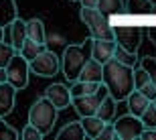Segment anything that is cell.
Listing matches in <instances>:
<instances>
[{"instance_id": "obj_21", "label": "cell", "mask_w": 156, "mask_h": 140, "mask_svg": "<svg viewBox=\"0 0 156 140\" xmlns=\"http://www.w3.org/2000/svg\"><path fill=\"white\" fill-rule=\"evenodd\" d=\"M57 138L59 140H81L85 138V132H83V128H81V122H69L65 124L63 128L57 132Z\"/></svg>"}, {"instance_id": "obj_33", "label": "cell", "mask_w": 156, "mask_h": 140, "mask_svg": "<svg viewBox=\"0 0 156 140\" xmlns=\"http://www.w3.org/2000/svg\"><path fill=\"white\" fill-rule=\"evenodd\" d=\"M140 138L142 140H156V128H144L140 132Z\"/></svg>"}, {"instance_id": "obj_30", "label": "cell", "mask_w": 156, "mask_h": 140, "mask_svg": "<svg viewBox=\"0 0 156 140\" xmlns=\"http://www.w3.org/2000/svg\"><path fill=\"white\" fill-rule=\"evenodd\" d=\"M16 138H18V132L10 124L4 122V118H0V140H16Z\"/></svg>"}, {"instance_id": "obj_29", "label": "cell", "mask_w": 156, "mask_h": 140, "mask_svg": "<svg viewBox=\"0 0 156 140\" xmlns=\"http://www.w3.org/2000/svg\"><path fill=\"white\" fill-rule=\"evenodd\" d=\"M140 67H144L146 69V73L150 75V79L154 81V85H156V59L154 57H142L140 59Z\"/></svg>"}, {"instance_id": "obj_26", "label": "cell", "mask_w": 156, "mask_h": 140, "mask_svg": "<svg viewBox=\"0 0 156 140\" xmlns=\"http://www.w3.org/2000/svg\"><path fill=\"white\" fill-rule=\"evenodd\" d=\"M95 8H99L104 14H120L124 12V0H98Z\"/></svg>"}, {"instance_id": "obj_23", "label": "cell", "mask_w": 156, "mask_h": 140, "mask_svg": "<svg viewBox=\"0 0 156 140\" xmlns=\"http://www.w3.org/2000/svg\"><path fill=\"white\" fill-rule=\"evenodd\" d=\"M124 10L132 12V14H146V12L154 10V4L150 0H126L124 2Z\"/></svg>"}, {"instance_id": "obj_28", "label": "cell", "mask_w": 156, "mask_h": 140, "mask_svg": "<svg viewBox=\"0 0 156 140\" xmlns=\"http://www.w3.org/2000/svg\"><path fill=\"white\" fill-rule=\"evenodd\" d=\"M14 53H16L14 47H12L8 41L2 39V41H0V67H6V63L10 61V57L14 55Z\"/></svg>"}, {"instance_id": "obj_25", "label": "cell", "mask_w": 156, "mask_h": 140, "mask_svg": "<svg viewBox=\"0 0 156 140\" xmlns=\"http://www.w3.org/2000/svg\"><path fill=\"white\" fill-rule=\"evenodd\" d=\"M112 57L116 59V61H120V63H124V65H130V67H136V65H138V55L132 53V51H126V49L120 47V45L114 47V55H112Z\"/></svg>"}, {"instance_id": "obj_4", "label": "cell", "mask_w": 156, "mask_h": 140, "mask_svg": "<svg viewBox=\"0 0 156 140\" xmlns=\"http://www.w3.org/2000/svg\"><path fill=\"white\" fill-rule=\"evenodd\" d=\"M79 18L85 23V27L89 29L91 39H114V31L112 24L108 23L105 14L95 6H81Z\"/></svg>"}, {"instance_id": "obj_3", "label": "cell", "mask_w": 156, "mask_h": 140, "mask_svg": "<svg viewBox=\"0 0 156 140\" xmlns=\"http://www.w3.org/2000/svg\"><path fill=\"white\" fill-rule=\"evenodd\" d=\"M57 114H59V110L43 95V98L37 99L35 104H33V108L29 110V124H33L43 136H47L53 130V126H55Z\"/></svg>"}, {"instance_id": "obj_15", "label": "cell", "mask_w": 156, "mask_h": 140, "mask_svg": "<svg viewBox=\"0 0 156 140\" xmlns=\"http://www.w3.org/2000/svg\"><path fill=\"white\" fill-rule=\"evenodd\" d=\"M77 79H81V81H95V83H99V81H101V63H98L95 59L89 57L85 61V65L81 67Z\"/></svg>"}, {"instance_id": "obj_7", "label": "cell", "mask_w": 156, "mask_h": 140, "mask_svg": "<svg viewBox=\"0 0 156 140\" xmlns=\"http://www.w3.org/2000/svg\"><path fill=\"white\" fill-rule=\"evenodd\" d=\"M29 69L39 77H53V75H57L59 69H61V61H59V57L53 51L45 49L35 59L29 61Z\"/></svg>"}, {"instance_id": "obj_36", "label": "cell", "mask_w": 156, "mask_h": 140, "mask_svg": "<svg viewBox=\"0 0 156 140\" xmlns=\"http://www.w3.org/2000/svg\"><path fill=\"white\" fill-rule=\"evenodd\" d=\"M2 39H4V29L0 27V41H2Z\"/></svg>"}, {"instance_id": "obj_2", "label": "cell", "mask_w": 156, "mask_h": 140, "mask_svg": "<svg viewBox=\"0 0 156 140\" xmlns=\"http://www.w3.org/2000/svg\"><path fill=\"white\" fill-rule=\"evenodd\" d=\"M91 57V39H87L85 43L81 45H67L63 51V57L59 59L61 61V71L63 75L69 79V81H75L79 77L81 67L85 65V61Z\"/></svg>"}, {"instance_id": "obj_6", "label": "cell", "mask_w": 156, "mask_h": 140, "mask_svg": "<svg viewBox=\"0 0 156 140\" xmlns=\"http://www.w3.org/2000/svg\"><path fill=\"white\" fill-rule=\"evenodd\" d=\"M105 95H108V89H105L104 83H99V88L93 93H83V95H77V98H71V108H75V112L81 118L93 116L98 112V106L101 104V99Z\"/></svg>"}, {"instance_id": "obj_8", "label": "cell", "mask_w": 156, "mask_h": 140, "mask_svg": "<svg viewBox=\"0 0 156 140\" xmlns=\"http://www.w3.org/2000/svg\"><path fill=\"white\" fill-rule=\"evenodd\" d=\"M112 31H114L116 45L124 47L126 51L132 53L138 51L140 43H142V29L138 24H118V27H112Z\"/></svg>"}, {"instance_id": "obj_9", "label": "cell", "mask_w": 156, "mask_h": 140, "mask_svg": "<svg viewBox=\"0 0 156 140\" xmlns=\"http://www.w3.org/2000/svg\"><path fill=\"white\" fill-rule=\"evenodd\" d=\"M114 130H116L118 138L122 140H134L140 138V132L144 130V124L138 116L134 114H126V116H120L118 120H114Z\"/></svg>"}, {"instance_id": "obj_31", "label": "cell", "mask_w": 156, "mask_h": 140, "mask_svg": "<svg viewBox=\"0 0 156 140\" xmlns=\"http://www.w3.org/2000/svg\"><path fill=\"white\" fill-rule=\"evenodd\" d=\"M20 136H23L24 140H41V138H43V134H41L33 124H27V126L23 128V134H20Z\"/></svg>"}, {"instance_id": "obj_1", "label": "cell", "mask_w": 156, "mask_h": 140, "mask_svg": "<svg viewBox=\"0 0 156 140\" xmlns=\"http://www.w3.org/2000/svg\"><path fill=\"white\" fill-rule=\"evenodd\" d=\"M101 83L116 102H124L128 93L134 89V67L124 65L112 57L101 65Z\"/></svg>"}, {"instance_id": "obj_32", "label": "cell", "mask_w": 156, "mask_h": 140, "mask_svg": "<svg viewBox=\"0 0 156 140\" xmlns=\"http://www.w3.org/2000/svg\"><path fill=\"white\" fill-rule=\"evenodd\" d=\"M98 138H101V140H116L118 134H116V130H114V124H112V122H105V126L101 128V132H99Z\"/></svg>"}, {"instance_id": "obj_27", "label": "cell", "mask_w": 156, "mask_h": 140, "mask_svg": "<svg viewBox=\"0 0 156 140\" xmlns=\"http://www.w3.org/2000/svg\"><path fill=\"white\" fill-rule=\"evenodd\" d=\"M140 120L144 124V128H156V106H154V102H150L144 108V112L140 114Z\"/></svg>"}, {"instance_id": "obj_17", "label": "cell", "mask_w": 156, "mask_h": 140, "mask_svg": "<svg viewBox=\"0 0 156 140\" xmlns=\"http://www.w3.org/2000/svg\"><path fill=\"white\" fill-rule=\"evenodd\" d=\"M126 102H128V110H130V114H134V116H138V118H140V114L144 112L146 106L150 104V99L146 98V95H142L138 89H132V92L128 93Z\"/></svg>"}, {"instance_id": "obj_34", "label": "cell", "mask_w": 156, "mask_h": 140, "mask_svg": "<svg viewBox=\"0 0 156 140\" xmlns=\"http://www.w3.org/2000/svg\"><path fill=\"white\" fill-rule=\"evenodd\" d=\"M79 2H81V6H95L98 0H79Z\"/></svg>"}, {"instance_id": "obj_14", "label": "cell", "mask_w": 156, "mask_h": 140, "mask_svg": "<svg viewBox=\"0 0 156 140\" xmlns=\"http://www.w3.org/2000/svg\"><path fill=\"white\" fill-rule=\"evenodd\" d=\"M14 99H16V89L8 81L0 83V118L8 116L14 110Z\"/></svg>"}, {"instance_id": "obj_20", "label": "cell", "mask_w": 156, "mask_h": 140, "mask_svg": "<svg viewBox=\"0 0 156 140\" xmlns=\"http://www.w3.org/2000/svg\"><path fill=\"white\" fill-rule=\"evenodd\" d=\"M116 104H118V102L112 98L110 93H108V95L101 99V104L98 106V112H95V116L101 118L104 122H112V120H114V116H116Z\"/></svg>"}, {"instance_id": "obj_13", "label": "cell", "mask_w": 156, "mask_h": 140, "mask_svg": "<svg viewBox=\"0 0 156 140\" xmlns=\"http://www.w3.org/2000/svg\"><path fill=\"white\" fill-rule=\"evenodd\" d=\"M4 35L8 37V43L14 47V51H18L20 45L24 43V39H27V24H24V20L16 16L8 27H4Z\"/></svg>"}, {"instance_id": "obj_11", "label": "cell", "mask_w": 156, "mask_h": 140, "mask_svg": "<svg viewBox=\"0 0 156 140\" xmlns=\"http://www.w3.org/2000/svg\"><path fill=\"white\" fill-rule=\"evenodd\" d=\"M134 89H138L142 95H146V98L150 99H154L156 98V85H154V81L150 79V75L146 73V69L144 67H134Z\"/></svg>"}, {"instance_id": "obj_10", "label": "cell", "mask_w": 156, "mask_h": 140, "mask_svg": "<svg viewBox=\"0 0 156 140\" xmlns=\"http://www.w3.org/2000/svg\"><path fill=\"white\" fill-rule=\"evenodd\" d=\"M45 98L51 102L57 110H65L71 106V93H69V88L63 85V83H53L45 89Z\"/></svg>"}, {"instance_id": "obj_19", "label": "cell", "mask_w": 156, "mask_h": 140, "mask_svg": "<svg viewBox=\"0 0 156 140\" xmlns=\"http://www.w3.org/2000/svg\"><path fill=\"white\" fill-rule=\"evenodd\" d=\"M18 16L16 2L14 0H0V27L4 29Z\"/></svg>"}, {"instance_id": "obj_37", "label": "cell", "mask_w": 156, "mask_h": 140, "mask_svg": "<svg viewBox=\"0 0 156 140\" xmlns=\"http://www.w3.org/2000/svg\"><path fill=\"white\" fill-rule=\"evenodd\" d=\"M150 2H152V4H154V6H156V0H150Z\"/></svg>"}, {"instance_id": "obj_12", "label": "cell", "mask_w": 156, "mask_h": 140, "mask_svg": "<svg viewBox=\"0 0 156 140\" xmlns=\"http://www.w3.org/2000/svg\"><path fill=\"white\" fill-rule=\"evenodd\" d=\"M114 47H116L114 39H91V59H95L98 63L104 65L105 61L112 59Z\"/></svg>"}, {"instance_id": "obj_24", "label": "cell", "mask_w": 156, "mask_h": 140, "mask_svg": "<svg viewBox=\"0 0 156 140\" xmlns=\"http://www.w3.org/2000/svg\"><path fill=\"white\" fill-rule=\"evenodd\" d=\"M99 83H101V81H99ZM99 83L75 79V81H73V85L69 88V93H71V98H77V95H83V93H93L95 89L99 88Z\"/></svg>"}, {"instance_id": "obj_35", "label": "cell", "mask_w": 156, "mask_h": 140, "mask_svg": "<svg viewBox=\"0 0 156 140\" xmlns=\"http://www.w3.org/2000/svg\"><path fill=\"white\" fill-rule=\"evenodd\" d=\"M2 81H6V69L4 67H0V83Z\"/></svg>"}, {"instance_id": "obj_5", "label": "cell", "mask_w": 156, "mask_h": 140, "mask_svg": "<svg viewBox=\"0 0 156 140\" xmlns=\"http://www.w3.org/2000/svg\"><path fill=\"white\" fill-rule=\"evenodd\" d=\"M4 69H6V81L10 83L16 92L27 88V83H29V73H30L29 61H27L18 51L10 57V61L6 63Z\"/></svg>"}, {"instance_id": "obj_18", "label": "cell", "mask_w": 156, "mask_h": 140, "mask_svg": "<svg viewBox=\"0 0 156 140\" xmlns=\"http://www.w3.org/2000/svg\"><path fill=\"white\" fill-rule=\"evenodd\" d=\"M104 126H105V122L101 118H98L95 114H93V116H83L81 118V128H83L87 138H98Z\"/></svg>"}, {"instance_id": "obj_16", "label": "cell", "mask_w": 156, "mask_h": 140, "mask_svg": "<svg viewBox=\"0 0 156 140\" xmlns=\"http://www.w3.org/2000/svg\"><path fill=\"white\" fill-rule=\"evenodd\" d=\"M24 24H27V39L35 43H47L45 24L41 18H29V20H24Z\"/></svg>"}, {"instance_id": "obj_38", "label": "cell", "mask_w": 156, "mask_h": 140, "mask_svg": "<svg viewBox=\"0 0 156 140\" xmlns=\"http://www.w3.org/2000/svg\"><path fill=\"white\" fill-rule=\"evenodd\" d=\"M152 102H154V106H156V98H154V99H152Z\"/></svg>"}, {"instance_id": "obj_22", "label": "cell", "mask_w": 156, "mask_h": 140, "mask_svg": "<svg viewBox=\"0 0 156 140\" xmlns=\"http://www.w3.org/2000/svg\"><path fill=\"white\" fill-rule=\"evenodd\" d=\"M45 49H47V43H35V41H30V39H24V43L20 45L18 53H20L27 61H30V59H35L37 55H39L41 51H45Z\"/></svg>"}]
</instances>
